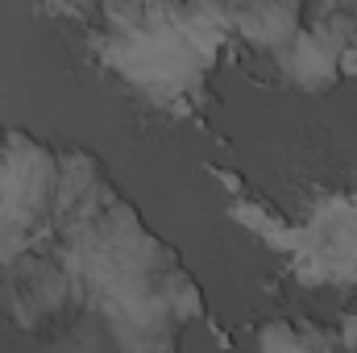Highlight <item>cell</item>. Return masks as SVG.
Listing matches in <instances>:
<instances>
[{"label": "cell", "instance_id": "cell-1", "mask_svg": "<svg viewBox=\"0 0 357 353\" xmlns=\"http://www.w3.org/2000/svg\"><path fill=\"white\" fill-rule=\"evenodd\" d=\"M287 67L291 75L303 84V88H328L337 75H341V63H337V50H328L320 38H299L295 50H287Z\"/></svg>", "mask_w": 357, "mask_h": 353}]
</instances>
